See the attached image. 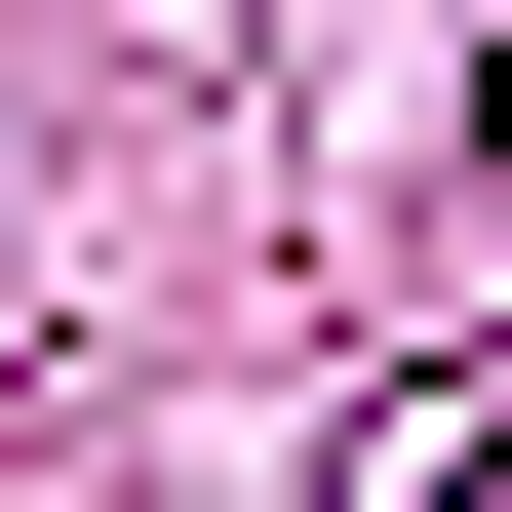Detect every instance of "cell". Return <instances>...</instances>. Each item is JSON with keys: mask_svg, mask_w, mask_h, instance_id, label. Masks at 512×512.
Here are the masks:
<instances>
[{"mask_svg": "<svg viewBox=\"0 0 512 512\" xmlns=\"http://www.w3.org/2000/svg\"><path fill=\"white\" fill-rule=\"evenodd\" d=\"M394 512H512V394H473V434H394Z\"/></svg>", "mask_w": 512, "mask_h": 512, "instance_id": "obj_1", "label": "cell"}]
</instances>
